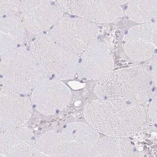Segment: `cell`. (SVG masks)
I'll return each mask as SVG.
<instances>
[{
	"label": "cell",
	"instance_id": "6da1fadb",
	"mask_svg": "<svg viewBox=\"0 0 157 157\" xmlns=\"http://www.w3.org/2000/svg\"><path fill=\"white\" fill-rule=\"evenodd\" d=\"M83 115L98 132L120 138L135 136L146 120L142 105L120 100H93L86 105Z\"/></svg>",
	"mask_w": 157,
	"mask_h": 157
},
{
	"label": "cell",
	"instance_id": "7a4b0ae2",
	"mask_svg": "<svg viewBox=\"0 0 157 157\" xmlns=\"http://www.w3.org/2000/svg\"><path fill=\"white\" fill-rule=\"evenodd\" d=\"M148 69L134 65L113 70L96 84L94 93L100 99L120 100L140 105L152 96Z\"/></svg>",
	"mask_w": 157,
	"mask_h": 157
},
{
	"label": "cell",
	"instance_id": "3957f363",
	"mask_svg": "<svg viewBox=\"0 0 157 157\" xmlns=\"http://www.w3.org/2000/svg\"><path fill=\"white\" fill-rule=\"evenodd\" d=\"M45 76L33 55L25 47L1 56L0 82L3 87L26 94L33 90Z\"/></svg>",
	"mask_w": 157,
	"mask_h": 157
},
{
	"label": "cell",
	"instance_id": "277c9868",
	"mask_svg": "<svg viewBox=\"0 0 157 157\" xmlns=\"http://www.w3.org/2000/svg\"><path fill=\"white\" fill-rule=\"evenodd\" d=\"M30 51L46 77L62 81L72 78L77 72L78 55L59 46L46 34L33 40Z\"/></svg>",
	"mask_w": 157,
	"mask_h": 157
},
{
	"label": "cell",
	"instance_id": "5b68a950",
	"mask_svg": "<svg viewBox=\"0 0 157 157\" xmlns=\"http://www.w3.org/2000/svg\"><path fill=\"white\" fill-rule=\"evenodd\" d=\"M98 26L80 17H63L48 32L47 36L59 46L78 55L97 42Z\"/></svg>",
	"mask_w": 157,
	"mask_h": 157
},
{
	"label": "cell",
	"instance_id": "8992f818",
	"mask_svg": "<svg viewBox=\"0 0 157 157\" xmlns=\"http://www.w3.org/2000/svg\"><path fill=\"white\" fill-rule=\"evenodd\" d=\"M19 11L26 31L36 35L49 31L63 15L53 1H21Z\"/></svg>",
	"mask_w": 157,
	"mask_h": 157
},
{
	"label": "cell",
	"instance_id": "52a82bcc",
	"mask_svg": "<svg viewBox=\"0 0 157 157\" xmlns=\"http://www.w3.org/2000/svg\"><path fill=\"white\" fill-rule=\"evenodd\" d=\"M71 97V90L62 81L45 76L33 90L32 102L40 113L50 115L65 109Z\"/></svg>",
	"mask_w": 157,
	"mask_h": 157
},
{
	"label": "cell",
	"instance_id": "ba28073f",
	"mask_svg": "<svg viewBox=\"0 0 157 157\" xmlns=\"http://www.w3.org/2000/svg\"><path fill=\"white\" fill-rule=\"evenodd\" d=\"M56 5L70 14L93 23H110L124 16L121 6L113 1H56Z\"/></svg>",
	"mask_w": 157,
	"mask_h": 157
},
{
	"label": "cell",
	"instance_id": "9c48e42d",
	"mask_svg": "<svg viewBox=\"0 0 157 157\" xmlns=\"http://www.w3.org/2000/svg\"><path fill=\"white\" fill-rule=\"evenodd\" d=\"M157 47L156 20L132 27L124 36V51L134 61H145L151 59L156 53Z\"/></svg>",
	"mask_w": 157,
	"mask_h": 157
},
{
	"label": "cell",
	"instance_id": "30bf717a",
	"mask_svg": "<svg viewBox=\"0 0 157 157\" xmlns=\"http://www.w3.org/2000/svg\"><path fill=\"white\" fill-rule=\"evenodd\" d=\"M32 113V104L28 98L5 87L0 89V131L21 127Z\"/></svg>",
	"mask_w": 157,
	"mask_h": 157
},
{
	"label": "cell",
	"instance_id": "8fae6325",
	"mask_svg": "<svg viewBox=\"0 0 157 157\" xmlns=\"http://www.w3.org/2000/svg\"><path fill=\"white\" fill-rule=\"evenodd\" d=\"M114 60L105 44L96 42L81 55L77 72L82 79L100 81L113 71Z\"/></svg>",
	"mask_w": 157,
	"mask_h": 157
},
{
	"label": "cell",
	"instance_id": "7c38bea8",
	"mask_svg": "<svg viewBox=\"0 0 157 157\" xmlns=\"http://www.w3.org/2000/svg\"><path fill=\"white\" fill-rule=\"evenodd\" d=\"M65 157H90L100 136L89 124L73 122L61 133Z\"/></svg>",
	"mask_w": 157,
	"mask_h": 157
},
{
	"label": "cell",
	"instance_id": "4fadbf2b",
	"mask_svg": "<svg viewBox=\"0 0 157 157\" xmlns=\"http://www.w3.org/2000/svg\"><path fill=\"white\" fill-rule=\"evenodd\" d=\"M35 140L26 127L0 133V157H29Z\"/></svg>",
	"mask_w": 157,
	"mask_h": 157
},
{
	"label": "cell",
	"instance_id": "5bb4252c",
	"mask_svg": "<svg viewBox=\"0 0 157 157\" xmlns=\"http://www.w3.org/2000/svg\"><path fill=\"white\" fill-rule=\"evenodd\" d=\"M26 37V29L19 16L0 19V56L21 47Z\"/></svg>",
	"mask_w": 157,
	"mask_h": 157
},
{
	"label": "cell",
	"instance_id": "9a60e30c",
	"mask_svg": "<svg viewBox=\"0 0 157 157\" xmlns=\"http://www.w3.org/2000/svg\"><path fill=\"white\" fill-rule=\"evenodd\" d=\"M90 157H138L136 149L128 138L100 137Z\"/></svg>",
	"mask_w": 157,
	"mask_h": 157
},
{
	"label": "cell",
	"instance_id": "2e32d148",
	"mask_svg": "<svg viewBox=\"0 0 157 157\" xmlns=\"http://www.w3.org/2000/svg\"><path fill=\"white\" fill-rule=\"evenodd\" d=\"M29 157H65L61 133L53 130L42 135L34 141Z\"/></svg>",
	"mask_w": 157,
	"mask_h": 157
},
{
	"label": "cell",
	"instance_id": "e0dca14e",
	"mask_svg": "<svg viewBox=\"0 0 157 157\" xmlns=\"http://www.w3.org/2000/svg\"><path fill=\"white\" fill-rule=\"evenodd\" d=\"M126 4L124 14L132 21L144 24L156 19L157 0L129 1Z\"/></svg>",
	"mask_w": 157,
	"mask_h": 157
},
{
	"label": "cell",
	"instance_id": "ac0fdd59",
	"mask_svg": "<svg viewBox=\"0 0 157 157\" xmlns=\"http://www.w3.org/2000/svg\"><path fill=\"white\" fill-rule=\"evenodd\" d=\"M19 1H0V19L15 15L19 11Z\"/></svg>",
	"mask_w": 157,
	"mask_h": 157
},
{
	"label": "cell",
	"instance_id": "d6986e66",
	"mask_svg": "<svg viewBox=\"0 0 157 157\" xmlns=\"http://www.w3.org/2000/svg\"><path fill=\"white\" fill-rule=\"evenodd\" d=\"M157 96H156L151 101L149 105V107L148 111L149 117L152 123H154L155 125H156L157 122Z\"/></svg>",
	"mask_w": 157,
	"mask_h": 157
},
{
	"label": "cell",
	"instance_id": "ffe728a7",
	"mask_svg": "<svg viewBox=\"0 0 157 157\" xmlns=\"http://www.w3.org/2000/svg\"><path fill=\"white\" fill-rule=\"evenodd\" d=\"M157 58L154 59L153 60L151 63V70L149 71L150 77H151V81L152 84L155 86V87H157Z\"/></svg>",
	"mask_w": 157,
	"mask_h": 157
},
{
	"label": "cell",
	"instance_id": "44dd1931",
	"mask_svg": "<svg viewBox=\"0 0 157 157\" xmlns=\"http://www.w3.org/2000/svg\"><path fill=\"white\" fill-rule=\"evenodd\" d=\"M129 1H113V2L115 3L116 5L121 6V5H124V4H126Z\"/></svg>",
	"mask_w": 157,
	"mask_h": 157
}]
</instances>
